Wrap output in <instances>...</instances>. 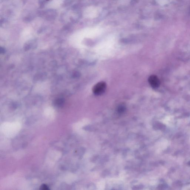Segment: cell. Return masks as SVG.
Listing matches in <instances>:
<instances>
[{
  "label": "cell",
  "instance_id": "cell-1",
  "mask_svg": "<svg viewBox=\"0 0 190 190\" xmlns=\"http://www.w3.org/2000/svg\"><path fill=\"white\" fill-rule=\"evenodd\" d=\"M106 88V83L100 82L95 85L92 89V91L94 94L99 96L105 92Z\"/></svg>",
  "mask_w": 190,
  "mask_h": 190
},
{
  "label": "cell",
  "instance_id": "cell-2",
  "mask_svg": "<svg viewBox=\"0 0 190 190\" xmlns=\"http://www.w3.org/2000/svg\"><path fill=\"white\" fill-rule=\"evenodd\" d=\"M148 81L150 85L154 89L158 88L160 84L159 80L158 77L155 75H152L150 76Z\"/></svg>",
  "mask_w": 190,
  "mask_h": 190
},
{
  "label": "cell",
  "instance_id": "cell-3",
  "mask_svg": "<svg viewBox=\"0 0 190 190\" xmlns=\"http://www.w3.org/2000/svg\"><path fill=\"white\" fill-rule=\"evenodd\" d=\"M41 189L43 190L49 189L48 188V186H47V185H42L41 186Z\"/></svg>",
  "mask_w": 190,
  "mask_h": 190
},
{
  "label": "cell",
  "instance_id": "cell-4",
  "mask_svg": "<svg viewBox=\"0 0 190 190\" xmlns=\"http://www.w3.org/2000/svg\"><path fill=\"white\" fill-rule=\"evenodd\" d=\"M47 1H49V0H47Z\"/></svg>",
  "mask_w": 190,
  "mask_h": 190
}]
</instances>
